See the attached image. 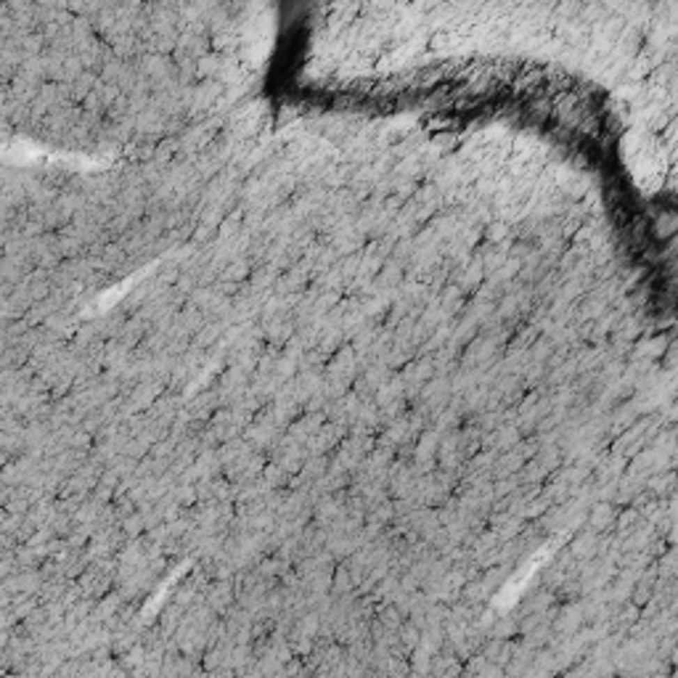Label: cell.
<instances>
[{
	"label": "cell",
	"instance_id": "cell-1",
	"mask_svg": "<svg viewBox=\"0 0 678 678\" xmlns=\"http://www.w3.org/2000/svg\"><path fill=\"white\" fill-rule=\"evenodd\" d=\"M461 673H464V663L456 657V652L448 644H442V649L429 663V678H461Z\"/></svg>",
	"mask_w": 678,
	"mask_h": 678
},
{
	"label": "cell",
	"instance_id": "cell-4",
	"mask_svg": "<svg viewBox=\"0 0 678 678\" xmlns=\"http://www.w3.org/2000/svg\"><path fill=\"white\" fill-rule=\"evenodd\" d=\"M313 678H350V676H347V668H345V663H342V665H337V668H329V670H316Z\"/></svg>",
	"mask_w": 678,
	"mask_h": 678
},
{
	"label": "cell",
	"instance_id": "cell-3",
	"mask_svg": "<svg viewBox=\"0 0 678 678\" xmlns=\"http://www.w3.org/2000/svg\"><path fill=\"white\" fill-rule=\"evenodd\" d=\"M379 625L382 628H387V631H392V633H398V628L403 625V615H400L398 610H385V612H379Z\"/></svg>",
	"mask_w": 678,
	"mask_h": 678
},
{
	"label": "cell",
	"instance_id": "cell-2",
	"mask_svg": "<svg viewBox=\"0 0 678 678\" xmlns=\"http://www.w3.org/2000/svg\"><path fill=\"white\" fill-rule=\"evenodd\" d=\"M519 625L514 620H498L495 628H491V638H501V641H509L511 636H517Z\"/></svg>",
	"mask_w": 678,
	"mask_h": 678
},
{
	"label": "cell",
	"instance_id": "cell-5",
	"mask_svg": "<svg viewBox=\"0 0 678 678\" xmlns=\"http://www.w3.org/2000/svg\"><path fill=\"white\" fill-rule=\"evenodd\" d=\"M406 678H429V676H419V673H413V670H411V673H408Z\"/></svg>",
	"mask_w": 678,
	"mask_h": 678
}]
</instances>
